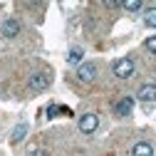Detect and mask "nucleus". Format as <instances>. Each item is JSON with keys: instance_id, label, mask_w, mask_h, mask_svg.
Returning <instances> with one entry per match:
<instances>
[{"instance_id": "obj_1", "label": "nucleus", "mask_w": 156, "mask_h": 156, "mask_svg": "<svg viewBox=\"0 0 156 156\" xmlns=\"http://www.w3.org/2000/svg\"><path fill=\"white\" fill-rule=\"evenodd\" d=\"M77 80H80L82 84H92L97 80V65L94 62H82L80 67H77Z\"/></svg>"}, {"instance_id": "obj_2", "label": "nucleus", "mask_w": 156, "mask_h": 156, "mask_svg": "<svg viewBox=\"0 0 156 156\" xmlns=\"http://www.w3.org/2000/svg\"><path fill=\"white\" fill-rule=\"evenodd\" d=\"M114 74H116V80H129L134 74V60H129V57L116 60L114 62Z\"/></svg>"}, {"instance_id": "obj_3", "label": "nucleus", "mask_w": 156, "mask_h": 156, "mask_svg": "<svg viewBox=\"0 0 156 156\" xmlns=\"http://www.w3.org/2000/svg\"><path fill=\"white\" fill-rule=\"evenodd\" d=\"M27 87H30L32 92H42V89H47V87H50V74H47V72H35V74H30Z\"/></svg>"}, {"instance_id": "obj_4", "label": "nucleus", "mask_w": 156, "mask_h": 156, "mask_svg": "<svg viewBox=\"0 0 156 156\" xmlns=\"http://www.w3.org/2000/svg\"><path fill=\"white\" fill-rule=\"evenodd\" d=\"M97 126H99V116L97 114H82V119H80V131L82 134H94Z\"/></svg>"}, {"instance_id": "obj_5", "label": "nucleus", "mask_w": 156, "mask_h": 156, "mask_svg": "<svg viewBox=\"0 0 156 156\" xmlns=\"http://www.w3.org/2000/svg\"><path fill=\"white\" fill-rule=\"evenodd\" d=\"M0 30H3V35H5V37H10V40H12V37H17V35H20V23H17V20H12V17H8Z\"/></svg>"}, {"instance_id": "obj_6", "label": "nucleus", "mask_w": 156, "mask_h": 156, "mask_svg": "<svg viewBox=\"0 0 156 156\" xmlns=\"http://www.w3.org/2000/svg\"><path fill=\"white\" fill-rule=\"evenodd\" d=\"M131 109H134V99H131V97H124V99H119V102H116V107H114L116 116H129Z\"/></svg>"}, {"instance_id": "obj_7", "label": "nucleus", "mask_w": 156, "mask_h": 156, "mask_svg": "<svg viewBox=\"0 0 156 156\" xmlns=\"http://www.w3.org/2000/svg\"><path fill=\"white\" fill-rule=\"evenodd\" d=\"M141 102H156V84H141L139 92H136Z\"/></svg>"}, {"instance_id": "obj_8", "label": "nucleus", "mask_w": 156, "mask_h": 156, "mask_svg": "<svg viewBox=\"0 0 156 156\" xmlns=\"http://www.w3.org/2000/svg\"><path fill=\"white\" fill-rule=\"evenodd\" d=\"M131 156H154V146L149 141H136L131 146Z\"/></svg>"}, {"instance_id": "obj_9", "label": "nucleus", "mask_w": 156, "mask_h": 156, "mask_svg": "<svg viewBox=\"0 0 156 156\" xmlns=\"http://www.w3.org/2000/svg\"><path fill=\"white\" fill-rule=\"evenodd\" d=\"M25 136H27V124H17V126L12 129V136H10V139H12V144H20Z\"/></svg>"}, {"instance_id": "obj_10", "label": "nucleus", "mask_w": 156, "mask_h": 156, "mask_svg": "<svg viewBox=\"0 0 156 156\" xmlns=\"http://www.w3.org/2000/svg\"><path fill=\"white\" fill-rule=\"evenodd\" d=\"M82 57H84V50H82V47H72V50H69V55H67V62L80 65V62H82Z\"/></svg>"}, {"instance_id": "obj_11", "label": "nucleus", "mask_w": 156, "mask_h": 156, "mask_svg": "<svg viewBox=\"0 0 156 156\" xmlns=\"http://www.w3.org/2000/svg\"><path fill=\"white\" fill-rule=\"evenodd\" d=\"M144 25L151 27V30L156 27V8H149V10L144 12Z\"/></svg>"}, {"instance_id": "obj_12", "label": "nucleus", "mask_w": 156, "mask_h": 156, "mask_svg": "<svg viewBox=\"0 0 156 156\" xmlns=\"http://www.w3.org/2000/svg\"><path fill=\"white\" fill-rule=\"evenodd\" d=\"M122 8H124L126 12H136V10L144 8V3H141V0H126V3H122Z\"/></svg>"}, {"instance_id": "obj_13", "label": "nucleus", "mask_w": 156, "mask_h": 156, "mask_svg": "<svg viewBox=\"0 0 156 156\" xmlns=\"http://www.w3.org/2000/svg\"><path fill=\"white\" fill-rule=\"evenodd\" d=\"M146 50H149L151 55H156V35H151L149 40H146Z\"/></svg>"}, {"instance_id": "obj_14", "label": "nucleus", "mask_w": 156, "mask_h": 156, "mask_svg": "<svg viewBox=\"0 0 156 156\" xmlns=\"http://www.w3.org/2000/svg\"><path fill=\"white\" fill-rule=\"evenodd\" d=\"M30 156H50L45 149H35V151H30Z\"/></svg>"}]
</instances>
